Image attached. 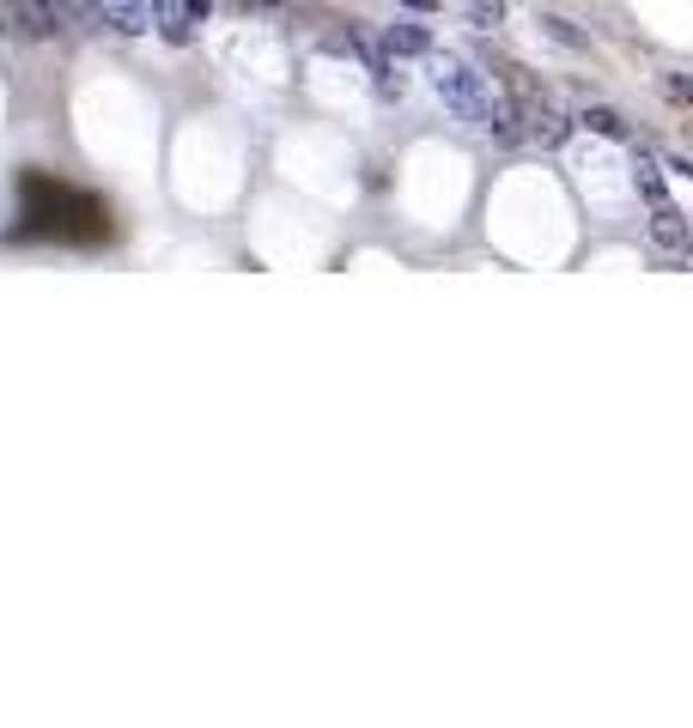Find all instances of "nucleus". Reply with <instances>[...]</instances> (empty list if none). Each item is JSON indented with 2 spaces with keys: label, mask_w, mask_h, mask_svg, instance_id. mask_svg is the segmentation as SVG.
I'll use <instances>...</instances> for the list:
<instances>
[{
  "label": "nucleus",
  "mask_w": 693,
  "mask_h": 728,
  "mask_svg": "<svg viewBox=\"0 0 693 728\" xmlns=\"http://www.w3.org/2000/svg\"><path fill=\"white\" fill-rule=\"evenodd\" d=\"M432 91H439L444 110H451L456 122H469V128H481L486 110H493L486 73H474L469 61H456V55H432Z\"/></svg>",
  "instance_id": "1"
},
{
  "label": "nucleus",
  "mask_w": 693,
  "mask_h": 728,
  "mask_svg": "<svg viewBox=\"0 0 693 728\" xmlns=\"http://www.w3.org/2000/svg\"><path fill=\"white\" fill-rule=\"evenodd\" d=\"M523 122H530V140L535 146H560L572 134V115L560 110L548 91H523Z\"/></svg>",
  "instance_id": "2"
},
{
  "label": "nucleus",
  "mask_w": 693,
  "mask_h": 728,
  "mask_svg": "<svg viewBox=\"0 0 693 728\" xmlns=\"http://www.w3.org/2000/svg\"><path fill=\"white\" fill-rule=\"evenodd\" d=\"M651 243H657L663 255H675L682 267H693V225L682 219V206H675V201L651 206Z\"/></svg>",
  "instance_id": "3"
},
{
  "label": "nucleus",
  "mask_w": 693,
  "mask_h": 728,
  "mask_svg": "<svg viewBox=\"0 0 693 728\" xmlns=\"http://www.w3.org/2000/svg\"><path fill=\"white\" fill-rule=\"evenodd\" d=\"M0 31H19V37H56V7L49 0H0Z\"/></svg>",
  "instance_id": "4"
},
{
  "label": "nucleus",
  "mask_w": 693,
  "mask_h": 728,
  "mask_svg": "<svg viewBox=\"0 0 693 728\" xmlns=\"http://www.w3.org/2000/svg\"><path fill=\"white\" fill-rule=\"evenodd\" d=\"M486 134H493L499 146H523V134H530V122H523V98H493V110H486Z\"/></svg>",
  "instance_id": "5"
},
{
  "label": "nucleus",
  "mask_w": 693,
  "mask_h": 728,
  "mask_svg": "<svg viewBox=\"0 0 693 728\" xmlns=\"http://www.w3.org/2000/svg\"><path fill=\"white\" fill-rule=\"evenodd\" d=\"M104 7V24L116 37H140L152 31V0H98Z\"/></svg>",
  "instance_id": "6"
},
{
  "label": "nucleus",
  "mask_w": 693,
  "mask_h": 728,
  "mask_svg": "<svg viewBox=\"0 0 693 728\" xmlns=\"http://www.w3.org/2000/svg\"><path fill=\"white\" fill-rule=\"evenodd\" d=\"M383 49H390V55H432V31L426 24H390Z\"/></svg>",
  "instance_id": "7"
},
{
  "label": "nucleus",
  "mask_w": 693,
  "mask_h": 728,
  "mask_svg": "<svg viewBox=\"0 0 693 728\" xmlns=\"http://www.w3.org/2000/svg\"><path fill=\"white\" fill-rule=\"evenodd\" d=\"M578 122H584L590 134H602V140H626V115H621V110H609V103H590V110L578 115Z\"/></svg>",
  "instance_id": "8"
},
{
  "label": "nucleus",
  "mask_w": 693,
  "mask_h": 728,
  "mask_svg": "<svg viewBox=\"0 0 693 728\" xmlns=\"http://www.w3.org/2000/svg\"><path fill=\"white\" fill-rule=\"evenodd\" d=\"M633 171H639V194H645L651 206H663V201H670V189H663V164L651 159V152H639V164H633Z\"/></svg>",
  "instance_id": "9"
},
{
  "label": "nucleus",
  "mask_w": 693,
  "mask_h": 728,
  "mask_svg": "<svg viewBox=\"0 0 693 728\" xmlns=\"http://www.w3.org/2000/svg\"><path fill=\"white\" fill-rule=\"evenodd\" d=\"M462 19H469L474 31H499V24H505V0H462Z\"/></svg>",
  "instance_id": "10"
},
{
  "label": "nucleus",
  "mask_w": 693,
  "mask_h": 728,
  "mask_svg": "<svg viewBox=\"0 0 693 728\" xmlns=\"http://www.w3.org/2000/svg\"><path fill=\"white\" fill-rule=\"evenodd\" d=\"M657 91H663V98H670V103H682V110H693V73H657Z\"/></svg>",
  "instance_id": "11"
},
{
  "label": "nucleus",
  "mask_w": 693,
  "mask_h": 728,
  "mask_svg": "<svg viewBox=\"0 0 693 728\" xmlns=\"http://www.w3.org/2000/svg\"><path fill=\"white\" fill-rule=\"evenodd\" d=\"M542 24H548V37H554V43H566V49H590V37H584V31H578V24H572V19H554V12H548V19H542Z\"/></svg>",
  "instance_id": "12"
},
{
  "label": "nucleus",
  "mask_w": 693,
  "mask_h": 728,
  "mask_svg": "<svg viewBox=\"0 0 693 728\" xmlns=\"http://www.w3.org/2000/svg\"><path fill=\"white\" fill-rule=\"evenodd\" d=\"M213 12V0H183V19H208Z\"/></svg>",
  "instance_id": "13"
},
{
  "label": "nucleus",
  "mask_w": 693,
  "mask_h": 728,
  "mask_svg": "<svg viewBox=\"0 0 693 728\" xmlns=\"http://www.w3.org/2000/svg\"><path fill=\"white\" fill-rule=\"evenodd\" d=\"M402 7H414V12H432V7H439V0H402Z\"/></svg>",
  "instance_id": "14"
}]
</instances>
